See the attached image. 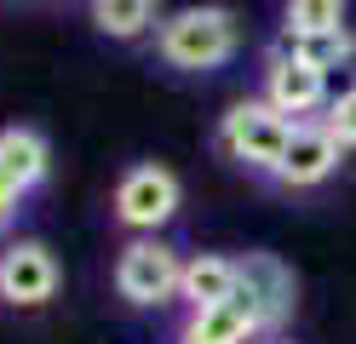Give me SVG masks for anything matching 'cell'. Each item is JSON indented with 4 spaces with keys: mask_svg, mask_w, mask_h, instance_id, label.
I'll return each instance as SVG.
<instances>
[{
    "mask_svg": "<svg viewBox=\"0 0 356 344\" xmlns=\"http://www.w3.org/2000/svg\"><path fill=\"white\" fill-rule=\"evenodd\" d=\"M230 293H236V259H225V252H195V259H184V275H178V298H184L190 310L225 304Z\"/></svg>",
    "mask_w": 356,
    "mask_h": 344,
    "instance_id": "30bf717a",
    "label": "cell"
},
{
    "mask_svg": "<svg viewBox=\"0 0 356 344\" xmlns=\"http://www.w3.org/2000/svg\"><path fill=\"white\" fill-rule=\"evenodd\" d=\"M155 52L172 69H218L236 58V12L225 6H184L155 29Z\"/></svg>",
    "mask_w": 356,
    "mask_h": 344,
    "instance_id": "6da1fadb",
    "label": "cell"
},
{
    "mask_svg": "<svg viewBox=\"0 0 356 344\" xmlns=\"http://www.w3.org/2000/svg\"><path fill=\"white\" fill-rule=\"evenodd\" d=\"M264 104H276L282 115H293V121H310L316 109H327V69L316 63H305L293 52H282V46H270L264 52Z\"/></svg>",
    "mask_w": 356,
    "mask_h": 344,
    "instance_id": "8992f818",
    "label": "cell"
},
{
    "mask_svg": "<svg viewBox=\"0 0 356 344\" xmlns=\"http://www.w3.org/2000/svg\"><path fill=\"white\" fill-rule=\"evenodd\" d=\"M236 287L264 310V327H270V333L299 310V275L287 270L276 252H241V259H236Z\"/></svg>",
    "mask_w": 356,
    "mask_h": 344,
    "instance_id": "ba28073f",
    "label": "cell"
},
{
    "mask_svg": "<svg viewBox=\"0 0 356 344\" xmlns=\"http://www.w3.org/2000/svg\"><path fill=\"white\" fill-rule=\"evenodd\" d=\"M259 344H293V338H259Z\"/></svg>",
    "mask_w": 356,
    "mask_h": 344,
    "instance_id": "e0dca14e",
    "label": "cell"
},
{
    "mask_svg": "<svg viewBox=\"0 0 356 344\" xmlns=\"http://www.w3.org/2000/svg\"><path fill=\"white\" fill-rule=\"evenodd\" d=\"M184 190H178V178L167 167H155V161H138V167H127L121 183H115V224L121 229H138V236H155L172 213Z\"/></svg>",
    "mask_w": 356,
    "mask_h": 344,
    "instance_id": "277c9868",
    "label": "cell"
},
{
    "mask_svg": "<svg viewBox=\"0 0 356 344\" xmlns=\"http://www.w3.org/2000/svg\"><path fill=\"white\" fill-rule=\"evenodd\" d=\"M47 167H52V149H47V138L35 126H6L0 132V172H6L24 195L47 178Z\"/></svg>",
    "mask_w": 356,
    "mask_h": 344,
    "instance_id": "8fae6325",
    "label": "cell"
},
{
    "mask_svg": "<svg viewBox=\"0 0 356 344\" xmlns=\"http://www.w3.org/2000/svg\"><path fill=\"white\" fill-rule=\"evenodd\" d=\"M264 333H270L264 327V310L241 287L225 298V304L190 310V321H184V344H259Z\"/></svg>",
    "mask_w": 356,
    "mask_h": 344,
    "instance_id": "9c48e42d",
    "label": "cell"
},
{
    "mask_svg": "<svg viewBox=\"0 0 356 344\" xmlns=\"http://www.w3.org/2000/svg\"><path fill=\"white\" fill-rule=\"evenodd\" d=\"M276 46L293 52V58H305V63H316V69H339V63L356 58V35L350 29H322V35H287L282 29Z\"/></svg>",
    "mask_w": 356,
    "mask_h": 344,
    "instance_id": "4fadbf2b",
    "label": "cell"
},
{
    "mask_svg": "<svg viewBox=\"0 0 356 344\" xmlns=\"http://www.w3.org/2000/svg\"><path fill=\"white\" fill-rule=\"evenodd\" d=\"M327 132L339 138L345 149H356V81H350V86L339 92V98L327 104Z\"/></svg>",
    "mask_w": 356,
    "mask_h": 344,
    "instance_id": "9a60e30c",
    "label": "cell"
},
{
    "mask_svg": "<svg viewBox=\"0 0 356 344\" xmlns=\"http://www.w3.org/2000/svg\"><path fill=\"white\" fill-rule=\"evenodd\" d=\"M17 206H24V190H17V183H12L6 172H0V218L12 224V218H17Z\"/></svg>",
    "mask_w": 356,
    "mask_h": 344,
    "instance_id": "2e32d148",
    "label": "cell"
},
{
    "mask_svg": "<svg viewBox=\"0 0 356 344\" xmlns=\"http://www.w3.org/2000/svg\"><path fill=\"white\" fill-rule=\"evenodd\" d=\"M0 236H6V218H0Z\"/></svg>",
    "mask_w": 356,
    "mask_h": 344,
    "instance_id": "ac0fdd59",
    "label": "cell"
},
{
    "mask_svg": "<svg viewBox=\"0 0 356 344\" xmlns=\"http://www.w3.org/2000/svg\"><path fill=\"white\" fill-rule=\"evenodd\" d=\"M293 115H282L276 104H264V98H236L225 115H218V149H225L236 167H253L270 178V167L282 161L287 149V138H293Z\"/></svg>",
    "mask_w": 356,
    "mask_h": 344,
    "instance_id": "7a4b0ae2",
    "label": "cell"
},
{
    "mask_svg": "<svg viewBox=\"0 0 356 344\" xmlns=\"http://www.w3.org/2000/svg\"><path fill=\"white\" fill-rule=\"evenodd\" d=\"M178 344H184V338H178Z\"/></svg>",
    "mask_w": 356,
    "mask_h": 344,
    "instance_id": "d6986e66",
    "label": "cell"
},
{
    "mask_svg": "<svg viewBox=\"0 0 356 344\" xmlns=\"http://www.w3.org/2000/svg\"><path fill=\"white\" fill-rule=\"evenodd\" d=\"M178 275H184V252L167 247V241H127L121 259H115V293L127 298V304L138 310H155L167 304V298H178Z\"/></svg>",
    "mask_w": 356,
    "mask_h": 344,
    "instance_id": "3957f363",
    "label": "cell"
},
{
    "mask_svg": "<svg viewBox=\"0 0 356 344\" xmlns=\"http://www.w3.org/2000/svg\"><path fill=\"white\" fill-rule=\"evenodd\" d=\"M155 6L161 0H92V23L109 40H138L155 29Z\"/></svg>",
    "mask_w": 356,
    "mask_h": 344,
    "instance_id": "7c38bea8",
    "label": "cell"
},
{
    "mask_svg": "<svg viewBox=\"0 0 356 344\" xmlns=\"http://www.w3.org/2000/svg\"><path fill=\"white\" fill-rule=\"evenodd\" d=\"M282 29L287 35L345 29V0H287V6H282Z\"/></svg>",
    "mask_w": 356,
    "mask_h": 344,
    "instance_id": "5bb4252c",
    "label": "cell"
},
{
    "mask_svg": "<svg viewBox=\"0 0 356 344\" xmlns=\"http://www.w3.org/2000/svg\"><path fill=\"white\" fill-rule=\"evenodd\" d=\"M339 161H345V144L327 132V121H299L282 161L270 167V183H282V190H316V183H327L339 172Z\"/></svg>",
    "mask_w": 356,
    "mask_h": 344,
    "instance_id": "52a82bcc",
    "label": "cell"
},
{
    "mask_svg": "<svg viewBox=\"0 0 356 344\" xmlns=\"http://www.w3.org/2000/svg\"><path fill=\"white\" fill-rule=\"evenodd\" d=\"M58 259L47 241H6L0 247V304L12 310H40L58 298Z\"/></svg>",
    "mask_w": 356,
    "mask_h": 344,
    "instance_id": "5b68a950",
    "label": "cell"
}]
</instances>
